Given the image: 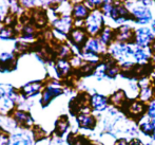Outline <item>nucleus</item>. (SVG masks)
I'll return each mask as SVG.
<instances>
[{
    "label": "nucleus",
    "instance_id": "nucleus-26",
    "mask_svg": "<svg viewBox=\"0 0 155 145\" xmlns=\"http://www.w3.org/2000/svg\"><path fill=\"white\" fill-rule=\"evenodd\" d=\"M129 145H146V144L143 142V140L139 139L138 137H136V138L129 139Z\"/></svg>",
    "mask_w": 155,
    "mask_h": 145
},
{
    "label": "nucleus",
    "instance_id": "nucleus-21",
    "mask_svg": "<svg viewBox=\"0 0 155 145\" xmlns=\"http://www.w3.org/2000/svg\"><path fill=\"white\" fill-rule=\"evenodd\" d=\"M31 142H30L29 139H27L25 137H23L22 135H16L13 137L12 142H11V145H30Z\"/></svg>",
    "mask_w": 155,
    "mask_h": 145
},
{
    "label": "nucleus",
    "instance_id": "nucleus-8",
    "mask_svg": "<svg viewBox=\"0 0 155 145\" xmlns=\"http://www.w3.org/2000/svg\"><path fill=\"white\" fill-rule=\"evenodd\" d=\"M152 53L150 51V48L145 49L135 46L134 47V54H133V59L135 63L139 66H150L152 59Z\"/></svg>",
    "mask_w": 155,
    "mask_h": 145
},
{
    "label": "nucleus",
    "instance_id": "nucleus-11",
    "mask_svg": "<svg viewBox=\"0 0 155 145\" xmlns=\"http://www.w3.org/2000/svg\"><path fill=\"white\" fill-rule=\"evenodd\" d=\"M77 124L80 128L93 130L97 124V120L90 112H81L77 116Z\"/></svg>",
    "mask_w": 155,
    "mask_h": 145
},
{
    "label": "nucleus",
    "instance_id": "nucleus-23",
    "mask_svg": "<svg viewBox=\"0 0 155 145\" xmlns=\"http://www.w3.org/2000/svg\"><path fill=\"white\" fill-rule=\"evenodd\" d=\"M16 119L19 122L25 123V124H28V125H30L32 123V120H31V118H30V116L25 112H17Z\"/></svg>",
    "mask_w": 155,
    "mask_h": 145
},
{
    "label": "nucleus",
    "instance_id": "nucleus-5",
    "mask_svg": "<svg viewBox=\"0 0 155 145\" xmlns=\"http://www.w3.org/2000/svg\"><path fill=\"white\" fill-rule=\"evenodd\" d=\"M154 39H155V35L152 32L151 28L140 27L135 30L134 45L137 46V47L148 49V48L151 47Z\"/></svg>",
    "mask_w": 155,
    "mask_h": 145
},
{
    "label": "nucleus",
    "instance_id": "nucleus-30",
    "mask_svg": "<svg viewBox=\"0 0 155 145\" xmlns=\"http://www.w3.org/2000/svg\"><path fill=\"white\" fill-rule=\"evenodd\" d=\"M23 3L25 4H31V3H33V0H23Z\"/></svg>",
    "mask_w": 155,
    "mask_h": 145
},
{
    "label": "nucleus",
    "instance_id": "nucleus-14",
    "mask_svg": "<svg viewBox=\"0 0 155 145\" xmlns=\"http://www.w3.org/2000/svg\"><path fill=\"white\" fill-rule=\"evenodd\" d=\"M98 38L106 47H109L115 41V30L111 27H104L98 35Z\"/></svg>",
    "mask_w": 155,
    "mask_h": 145
},
{
    "label": "nucleus",
    "instance_id": "nucleus-22",
    "mask_svg": "<svg viewBox=\"0 0 155 145\" xmlns=\"http://www.w3.org/2000/svg\"><path fill=\"white\" fill-rule=\"evenodd\" d=\"M146 115L152 120L155 119V98L147 104V112H146Z\"/></svg>",
    "mask_w": 155,
    "mask_h": 145
},
{
    "label": "nucleus",
    "instance_id": "nucleus-31",
    "mask_svg": "<svg viewBox=\"0 0 155 145\" xmlns=\"http://www.w3.org/2000/svg\"><path fill=\"white\" fill-rule=\"evenodd\" d=\"M152 86H153V89H154V93H155V78H154V80L152 81Z\"/></svg>",
    "mask_w": 155,
    "mask_h": 145
},
{
    "label": "nucleus",
    "instance_id": "nucleus-4",
    "mask_svg": "<svg viewBox=\"0 0 155 145\" xmlns=\"http://www.w3.org/2000/svg\"><path fill=\"white\" fill-rule=\"evenodd\" d=\"M123 112L132 121H138L147 112V104L141 102L138 98L129 100L127 105L123 109Z\"/></svg>",
    "mask_w": 155,
    "mask_h": 145
},
{
    "label": "nucleus",
    "instance_id": "nucleus-15",
    "mask_svg": "<svg viewBox=\"0 0 155 145\" xmlns=\"http://www.w3.org/2000/svg\"><path fill=\"white\" fill-rule=\"evenodd\" d=\"M89 8L82 3H78L74 6L73 9V16L77 20H82V19H87L89 16Z\"/></svg>",
    "mask_w": 155,
    "mask_h": 145
},
{
    "label": "nucleus",
    "instance_id": "nucleus-25",
    "mask_svg": "<svg viewBox=\"0 0 155 145\" xmlns=\"http://www.w3.org/2000/svg\"><path fill=\"white\" fill-rule=\"evenodd\" d=\"M104 3V0H87V5L91 9H97L102 6Z\"/></svg>",
    "mask_w": 155,
    "mask_h": 145
},
{
    "label": "nucleus",
    "instance_id": "nucleus-33",
    "mask_svg": "<svg viewBox=\"0 0 155 145\" xmlns=\"http://www.w3.org/2000/svg\"><path fill=\"white\" fill-rule=\"evenodd\" d=\"M154 1H155V0H154Z\"/></svg>",
    "mask_w": 155,
    "mask_h": 145
},
{
    "label": "nucleus",
    "instance_id": "nucleus-10",
    "mask_svg": "<svg viewBox=\"0 0 155 145\" xmlns=\"http://www.w3.org/2000/svg\"><path fill=\"white\" fill-rule=\"evenodd\" d=\"M109 101H110V105L115 108L119 109L123 111L124 106L127 105L129 101V98L127 95L126 91L123 89H118L116 91H114L110 96H109Z\"/></svg>",
    "mask_w": 155,
    "mask_h": 145
},
{
    "label": "nucleus",
    "instance_id": "nucleus-16",
    "mask_svg": "<svg viewBox=\"0 0 155 145\" xmlns=\"http://www.w3.org/2000/svg\"><path fill=\"white\" fill-rule=\"evenodd\" d=\"M55 26L60 32L62 33H67L69 32L70 29H71V26H72V19L68 16H64L62 17L61 19L57 20L55 22Z\"/></svg>",
    "mask_w": 155,
    "mask_h": 145
},
{
    "label": "nucleus",
    "instance_id": "nucleus-20",
    "mask_svg": "<svg viewBox=\"0 0 155 145\" xmlns=\"http://www.w3.org/2000/svg\"><path fill=\"white\" fill-rule=\"evenodd\" d=\"M69 127V122H68L67 118H61L59 121L57 122V125H56V131L58 133V135H62V133H65V130Z\"/></svg>",
    "mask_w": 155,
    "mask_h": 145
},
{
    "label": "nucleus",
    "instance_id": "nucleus-24",
    "mask_svg": "<svg viewBox=\"0 0 155 145\" xmlns=\"http://www.w3.org/2000/svg\"><path fill=\"white\" fill-rule=\"evenodd\" d=\"M72 145H93V144L91 143L90 140L86 139V138L77 137V138H74V141L72 142Z\"/></svg>",
    "mask_w": 155,
    "mask_h": 145
},
{
    "label": "nucleus",
    "instance_id": "nucleus-17",
    "mask_svg": "<svg viewBox=\"0 0 155 145\" xmlns=\"http://www.w3.org/2000/svg\"><path fill=\"white\" fill-rule=\"evenodd\" d=\"M62 92V90L60 88H57V87H49L47 90H45V94H43V98H42V103L43 104H47L48 102L52 100L54 96L58 95Z\"/></svg>",
    "mask_w": 155,
    "mask_h": 145
},
{
    "label": "nucleus",
    "instance_id": "nucleus-29",
    "mask_svg": "<svg viewBox=\"0 0 155 145\" xmlns=\"http://www.w3.org/2000/svg\"><path fill=\"white\" fill-rule=\"evenodd\" d=\"M151 30H152V32H153V34L155 35V19L151 22Z\"/></svg>",
    "mask_w": 155,
    "mask_h": 145
},
{
    "label": "nucleus",
    "instance_id": "nucleus-19",
    "mask_svg": "<svg viewBox=\"0 0 155 145\" xmlns=\"http://www.w3.org/2000/svg\"><path fill=\"white\" fill-rule=\"evenodd\" d=\"M39 88H40L39 83H31V84H28L27 86L23 87L22 92L27 94V95H31V94H34L35 92L38 91Z\"/></svg>",
    "mask_w": 155,
    "mask_h": 145
},
{
    "label": "nucleus",
    "instance_id": "nucleus-1",
    "mask_svg": "<svg viewBox=\"0 0 155 145\" xmlns=\"http://www.w3.org/2000/svg\"><path fill=\"white\" fill-rule=\"evenodd\" d=\"M108 54L113 59L121 64L128 61L130 57H133L134 47L132 46V43H123L114 41L108 47Z\"/></svg>",
    "mask_w": 155,
    "mask_h": 145
},
{
    "label": "nucleus",
    "instance_id": "nucleus-27",
    "mask_svg": "<svg viewBox=\"0 0 155 145\" xmlns=\"http://www.w3.org/2000/svg\"><path fill=\"white\" fill-rule=\"evenodd\" d=\"M114 145H129V139H127V138H117Z\"/></svg>",
    "mask_w": 155,
    "mask_h": 145
},
{
    "label": "nucleus",
    "instance_id": "nucleus-9",
    "mask_svg": "<svg viewBox=\"0 0 155 145\" xmlns=\"http://www.w3.org/2000/svg\"><path fill=\"white\" fill-rule=\"evenodd\" d=\"M84 51L92 52V53L98 54V55H102L106 52H108V47H106L99 40L98 37H91V38H88L87 43H84Z\"/></svg>",
    "mask_w": 155,
    "mask_h": 145
},
{
    "label": "nucleus",
    "instance_id": "nucleus-6",
    "mask_svg": "<svg viewBox=\"0 0 155 145\" xmlns=\"http://www.w3.org/2000/svg\"><path fill=\"white\" fill-rule=\"evenodd\" d=\"M135 30L129 25H120L115 30V41L123 43H134Z\"/></svg>",
    "mask_w": 155,
    "mask_h": 145
},
{
    "label": "nucleus",
    "instance_id": "nucleus-28",
    "mask_svg": "<svg viewBox=\"0 0 155 145\" xmlns=\"http://www.w3.org/2000/svg\"><path fill=\"white\" fill-rule=\"evenodd\" d=\"M150 66H151V73L155 74V55L152 56L151 64H150Z\"/></svg>",
    "mask_w": 155,
    "mask_h": 145
},
{
    "label": "nucleus",
    "instance_id": "nucleus-32",
    "mask_svg": "<svg viewBox=\"0 0 155 145\" xmlns=\"http://www.w3.org/2000/svg\"><path fill=\"white\" fill-rule=\"evenodd\" d=\"M49 1H56L57 2V1H61V0H49Z\"/></svg>",
    "mask_w": 155,
    "mask_h": 145
},
{
    "label": "nucleus",
    "instance_id": "nucleus-2",
    "mask_svg": "<svg viewBox=\"0 0 155 145\" xmlns=\"http://www.w3.org/2000/svg\"><path fill=\"white\" fill-rule=\"evenodd\" d=\"M130 11L133 20L138 25H147L152 20V13L148 6L143 5L137 0H133L126 5Z\"/></svg>",
    "mask_w": 155,
    "mask_h": 145
},
{
    "label": "nucleus",
    "instance_id": "nucleus-13",
    "mask_svg": "<svg viewBox=\"0 0 155 145\" xmlns=\"http://www.w3.org/2000/svg\"><path fill=\"white\" fill-rule=\"evenodd\" d=\"M70 38H71L72 43L74 45L81 47V46H84V43L88 40V33H87L86 30L81 29V28H76V29L71 31Z\"/></svg>",
    "mask_w": 155,
    "mask_h": 145
},
{
    "label": "nucleus",
    "instance_id": "nucleus-12",
    "mask_svg": "<svg viewBox=\"0 0 155 145\" xmlns=\"http://www.w3.org/2000/svg\"><path fill=\"white\" fill-rule=\"evenodd\" d=\"M137 126H138V129L141 133H143L145 136H148L150 138L153 137V133H154L153 121L147 115L143 116V118L137 121Z\"/></svg>",
    "mask_w": 155,
    "mask_h": 145
},
{
    "label": "nucleus",
    "instance_id": "nucleus-7",
    "mask_svg": "<svg viewBox=\"0 0 155 145\" xmlns=\"http://www.w3.org/2000/svg\"><path fill=\"white\" fill-rule=\"evenodd\" d=\"M90 107L93 111L96 112H104L110 107L109 98L100 93H94L90 96Z\"/></svg>",
    "mask_w": 155,
    "mask_h": 145
},
{
    "label": "nucleus",
    "instance_id": "nucleus-18",
    "mask_svg": "<svg viewBox=\"0 0 155 145\" xmlns=\"http://www.w3.org/2000/svg\"><path fill=\"white\" fill-rule=\"evenodd\" d=\"M56 69H57L58 73H59L60 75H65V74L69 73L70 69H71V65H70L69 61H67L65 59H60L57 63Z\"/></svg>",
    "mask_w": 155,
    "mask_h": 145
},
{
    "label": "nucleus",
    "instance_id": "nucleus-3",
    "mask_svg": "<svg viewBox=\"0 0 155 145\" xmlns=\"http://www.w3.org/2000/svg\"><path fill=\"white\" fill-rule=\"evenodd\" d=\"M104 13L99 10H94L89 14L87 17L84 27L88 34H90L92 37H95L99 35L101 30L104 28Z\"/></svg>",
    "mask_w": 155,
    "mask_h": 145
}]
</instances>
